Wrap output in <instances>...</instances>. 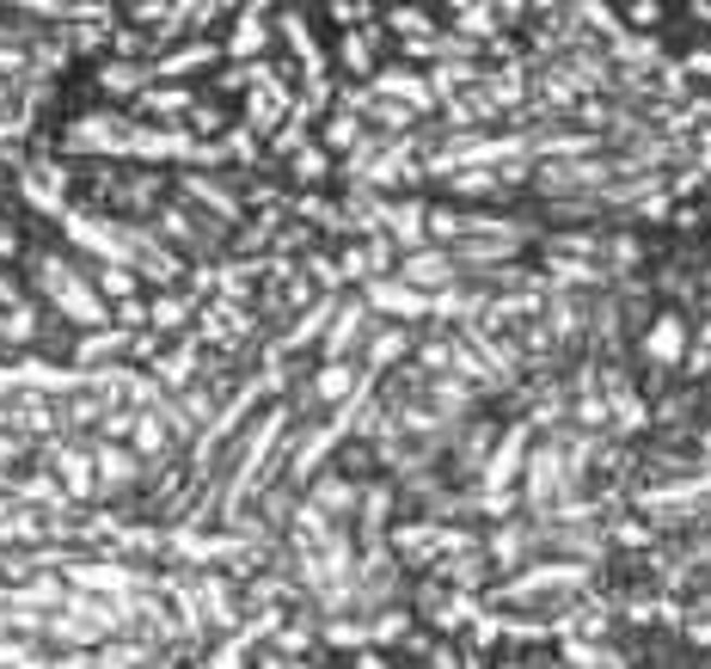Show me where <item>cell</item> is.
I'll use <instances>...</instances> for the list:
<instances>
[{"mask_svg":"<svg viewBox=\"0 0 711 669\" xmlns=\"http://www.w3.org/2000/svg\"><path fill=\"white\" fill-rule=\"evenodd\" d=\"M374 308H387V313H429V301L417 289H399V283H374Z\"/></svg>","mask_w":711,"mask_h":669,"instance_id":"cell-1","label":"cell"},{"mask_svg":"<svg viewBox=\"0 0 711 669\" xmlns=\"http://www.w3.org/2000/svg\"><path fill=\"white\" fill-rule=\"evenodd\" d=\"M406 276H411V283H424V289H429V283H448V276H454V264H448V258H441V252H417V258H411V264H406Z\"/></svg>","mask_w":711,"mask_h":669,"instance_id":"cell-2","label":"cell"},{"mask_svg":"<svg viewBox=\"0 0 711 669\" xmlns=\"http://www.w3.org/2000/svg\"><path fill=\"white\" fill-rule=\"evenodd\" d=\"M650 350H657L662 362H675V350H681V320H662V326L650 332Z\"/></svg>","mask_w":711,"mask_h":669,"instance_id":"cell-3","label":"cell"},{"mask_svg":"<svg viewBox=\"0 0 711 669\" xmlns=\"http://www.w3.org/2000/svg\"><path fill=\"white\" fill-rule=\"evenodd\" d=\"M350 381H356L350 369H344V362H332V369H325V375H320V394H325V399H338L344 387H350Z\"/></svg>","mask_w":711,"mask_h":669,"instance_id":"cell-4","label":"cell"},{"mask_svg":"<svg viewBox=\"0 0 711 669\" xmlns=\"http://www.w3.org/2000/svg\"><path fill=\"white\" fill-rule=\"evenodd\" d=\"M258 44H264V25H258L252 13L239 18V37H234V50H258Z\"/></svg>","mask_w":711,"mask_h":669,"instance_id":"cell-5","label":"cell"},{"mask_svg":"<svg viewBox=\"0 0 711 669\" xmlns=\"http://www.w3.org/2000/svg\"><path fill=\"white\" fill-rule=\"evenodd\" d=\"M129 283H136V276H129V271H99V289H111V295H123V289H129Z\"/></svg>","mask_w":711,"mask_h":669,"instance_id":"cell-6","label":"cell"},{"mask_svg":"<svg viewBox=\"0 0 711 669\" xmlns=\"http://www.w3.org/2000/svg\"><path fill=\"white\" fill-rule=\"evenodd\" d=\"M356 669H387V664H381L374 652H362V657H356Z\"/></svg>","mask_w":711,"mask_h":669,"instance_id":"cell-7","label":"cell"},{"mask_svg":"<svg viewBox=\"0 0 711 669\" xmlns=\"http://www.w3.org/2000/svg\"><path fill=\"white\" fill-rule=\"evenodd\" d=\"M687 69H699V74H711V55H694V62H687Z\"/></svg>","mask_w":711,"mask_h":669,"instance_id":"cell-8","label":"cell"},{"mask_svg":"<svg viewBox=\"0 0 711 669\" xmlns=\"http://www.w3.org/2000/svg\"><path fill=\"white\" fill-rule=\"evenodd\" d=\"M694 639H699V645H711V620H706V627H694Z\"/></svg>","mask_w":711,"mask_h":669,"instance_id":"cell-9","label":"cell"}]
</instances>
